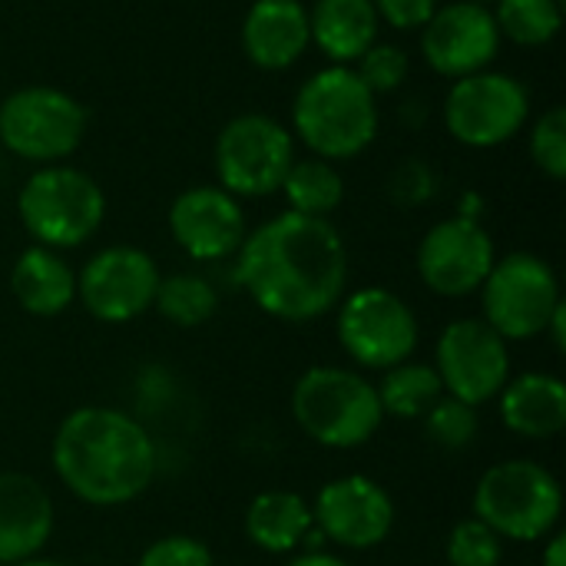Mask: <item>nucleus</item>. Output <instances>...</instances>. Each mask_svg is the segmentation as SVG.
Returning a JSON list of instances; mask_svg holds the SVG:
<instances>
[{
    "mask_svg": "<svg viewBox=\"0 0 566 566\" xmlns=\"http://www.w3.org/2000/svg\"><path fill=\"white\" fill-rule=\"evenodd\" d=\"M86 109L56 86H20L0 103V143L27 163L53 166L80 149Z\"/></svg>",
    "mask_w": 566,
    "mask_h": 566,
    "instance_id": "6e6552de",
    "label": "nucleus"
},
{
    "mask_svg": "<svg viewBox=\"0 0 566 566\" xmlns=\"http://www.w3.org/2000/svg\"><path fill=\"white\" fill-rule=\"evenodd\" d=\"M560 302L564 295L554 265L534 252L497 259L481 285L484 322L504 342H531L544 335Z\"/></svg>",
    "mask_w": 566,
    "mask_h": 566,
    "instance_id": "0eeeda50",
    "label": "nucleus"
},
{
    "mask_svg": "<svg viewBox=\"0 0 566 566\" xmlns=\"http://www.w3.org/2000/svg\"><path fill=\"white\" fill-rule=\"evenodd\" d=\"M444 557H448V566H501L504 544L488 524H481L478 517H468L451 527Z\"/></svg>",
    "mask_w": 566,
    "mask_h": 566,
    "instance_id": "c85d7f7f",
    "label": "nucleus"
},
{
    "mask_svg": "<svg viewBox=\"0 0 566 566\" xmlns=\"http://www.w3.org/2000/svg\"><path fill=\"white\" fill-rule=\"evenodd\" d=\"M153 308L176 328H199L216 315L219 292L209 279L196 272H176L159 279Z\"/></svg>",
    "mask_w": 566,
    "mask_h": 566,
    "instance_id": "a878e982",
    "label": "nucleus"
},
{
    "mask_svg": "<svg viewBox=\"0 0 566 566\" xmlns=\"http://www.w3.org/2000/svg\"><path fill=\"white\" fill-rule=\"evenodd\" d=\"M235 259L249 298L279 322H315L345 298L348 249L328 219L272 216L245 235Z\"/></svg>",
    "mask_w": 566,
    "mask_h": 566,
    "instance_id": "f257e3e1",
    "label": "nucleus"
},
{
    "mask_svg": "<svg viewBox=\"0 0 566 566\" xmlns=\"http://www.w3.org/2000/svg\"><path fill=\"white\" fill-rule=\"evenodd\" d=\"M17 212L33 245L60 252L96 235L106 216V196L90 172L53 163L27 176L17 196Z\"/></svg>",
    "mask_w": 566,
    "mask_h": 566,
    "instance_id": "423d86ee",
    "label": "nucleus"
},
{
    "mask_svg": "<svg viewBox=\"0 0 566 566\" xmlns=\"http://www.w3.org/2000/svg\"><path fill=\"white\" fill-rule=\"evenodd\" d=\"M53 521V497L36 478L20 471L0 474V564L17 566L40 557Z\"/></svg>",
    "mask_w": 566,
    "mask_h": 566,
    "instance_id": "a211bd4d",
    "label": "nucleus"
},
{
    "mask_svg": "<svg viewBox=\"0 0 566 566\" xmlns=\"http://www.w3.org/2000/svg\"><path fill=\"white\" fill-rule=\"evenodd\" d=\"M308 43V10L302 0H255L242 20V50L259 70H289Z\"/></svg>",
    "mask_w": 566,
    "mask_h": 566,
    "instance_id": "6ab92c4d",
    "label": "nucleus"
},
{
    "mask_svg": "<svg viewBox=\"0 0 566 566\" xmlns=\"http://www.w3.org/2000/svg\"><path fill=\"white\" fill-rule=\"evenodd\" d=\"M216 179L235 199H262L282 189L295 163V136L265 113H242L216 136Z\"/></svg>",
    "mask_w": 566,
    "mask_h": 566,
    "instance_id": "9d476101",
    "label": "nucleus"
},
{
    "mask_svg": "<svg viewBox=\"0 0 566 566\" xmlns=\"http://www.w3.org/2000/svg\"><path fill=\"white\" fill-rule=\"evenodd\" d=\"M547 332H551V338H554V348H557V352H564L566 348V305L564 302L557 305V312H554V318H551Z\"/></svg>",
    "mask_w": 566,
    "mask_h": 566,
    "instance_id": "c9c22d12",
    "label": "nucleus"
},
{
    "mask_svg": "<svg viewBox=\"0 0 566 566\" xmlns=\"http://www.w3.org/2000/svg\"><path fill=\"white\" fill-rule=\"evenodd\" d=\"M315 531L345 551H371L395 531V501L368 474H345L315 494L312 504Z\"/></svg>",
    "mask_w": 566,
    "mask_h": 566,
    "instance_id": "2eb2a0df",
    "label": "nucleus"
},
{
    "mask_svg": "<svg viewBox=\"0 0 566 566\" xmlns=\"http://www.w3.org/2000/svg\"><path fill=\"white\" fill-rule=\"evenodd\" d=\"M418 275L441 298H464L481 292L497 262L494 239L474 216H451L431 226L418 245Z\"/></svg>",
    "mask_w": 566,
    "mask_h": 566,
    "instance_id": "4468645a",
    "label": "nucleus"
},
{
    "mask_svg": "<svg viewBox=\"0 0 566 566\" xmlns=\"http://www.w3.org/2000/svg\"><path fill=\"white\" fill-rule=\"evenodd\" d=\"M378 401L385 418H401V421H421L441 398L444 385L434 371V365L424 361H401L385 371L381 385H375Z\"/></svg>",
    "mask_w": 566,
    "mask_h": 566,
    "instance_id": "b1692460",
    "label": "nucleus"
},
{
    "mask_svg": "<svg viewBox=\"0 0 566 566\" xmlns=\"http://www.w3.org/2000/svg\"><path fill=\"white\" fill-rule=\"evenodd\" d=\"M50 464L60 484L90 507H123L156 478V444L126 411L106 405L73 408L53 441Z\"/></svg>",
    "mask_w": 566,
    "mask_h": 566,
    "instance_id": "f03ea898",
    "label": "nucleus"
},
{
    "mask_svg": "<svg viewBox=\"0 0 566 566\" xmlns=\"http://www.w3.org/2000/svg\"><path fill=\"white\" fill-rule=\"evenodd\" d=\"M136 566H216L212 551L189 534H169L153 541Z\"/></svg>",
    "mask_w": 566,
    "mask_h": 566,
    "instance_id": "2f4dec72",
    "label": "nucleus"
},
{
    "mask_svg": "<svg viewBox=\"0 0 566 566\" xmlns=\"http://www.w3.org/2000/svg\"><path fill=\"white\" fill-rule=\"evenodd\" d=\"M421 421H424V434L444 451H468L481 431L478 408H471L458 398H448V395Z\"/></svg>",
    "mask_w": 566,
    "mask_h": 566,
    "instance_id": "cd10ccee",
    "label": "nucleus"
},
{
    "mask_svg": "<svg viewBox=\"0 0 566 566\" xmlns=\"http://www.w3.org/2000/svg\"><path fill=\"white\" fill-rule=\"evenodd\" d=\"M501 424L527 441H551L566 428V385L551 371H524L501 388Z\"/></svg>",
    "mask_w": 566,
    "mask_h": 566,
    "instance_id": "aec40b11",
    "label": "nucleus"
},
{
    "mask_svg": "<svg viewBox=\"0 0 566 566\" xmlns=\"http://www.w3.org/2000/svg\"><path fill=\"white\" fill-rule=\"evenodd\" d=\"M285 566H352L348 560L335 557V554H325V551H305L298 557H292Z\"/></svg>",
    "mask_w": 566,
    "mask_h": 566,
    "instance_id": "72a5a7b5",
    "label": "nucleus"
},
{
    "mask_svg": "<svg viewBox=\"0 0 566 566\" xmlns=\"http://www.w3.org/2000/svg\"><path fill=\"white\" fill-rule=\"evenodd\" d=\"M511 342H504L484 318L451 322L434 345V371L448 398L471 408L501 395L511 378Z\"/></svg>",
    "mask_w": 566,
    "mask_h": 566,
    "instance_id": "f8f14e48",
    "label": "nucleus"
},
{
    "mask_svg": "<svg viewBox=\"0 0 566 566\" xmlns=\"http://www.w3.org/2000/svg\"><path fill=\"white\" fill-rule=\"evenodd\" d=\"M378 10L371 0H315L308 10V33L312 43L335 63L348 66L378 43Z\"/></svg>",
    "mask_w": 566,
    "mask_h": 566,
    "instance_id": "4be33fe9",
    "label": "nucleus"
},
{
    "mask_svg": "<svg viewBox=\"0 0 566 566\" xmlns=\"http://www.w3.org/2000/svg\"><path fill=\"white\" fill-rule=\"evenodd\" d=\"M159 265L136 245H109L90 255L76 272L80 305L103 325H126L153 308L159 289Z\"/></svg>",
    "mask_w": 566,
    "mask_h": 566,
    "instance_id": "ddd939ff",
    "label": "nucleus"
},
{
    "mask_svg": "<svg viewBox=\"0 0 566 566\" xmlns=\"http://www.w3.org/2000/svg\"><path fill=\"white\" fill-rule=\"evenodd\" d=\"M279 192L289 202V212L328 219L345 199V182H342V172L335 169V163H325L318 156H305V159H295L289 166Z\"/></svg>",
    "mask_w": 566,
    "mask_h": 566,
    "instance_id": "393cba45",
    "label": "nucleus"
},
{
    "mask_svg": "<svg viewBox=\"0 0 566 566\" xmlns=\"http://www.w3.org/2000/svg\"><path fill=\"white\" fill-rule=\"evenodd\" d=\"M541 566H566V537L564 534H551L547 547H544V557Z\"/></svg>",
    "mask_w": 566,
    "mask_h": 566,
    "instance_id": "f704fd0d",
    "label": "nucleus"
},
{
    "mask_svg": "<svg viewBox=\"0 0 566 566\" xmlns=\"http://www.w3.org/2000/svg\"><path fill=\"white\" fill-rule=\"evenodd\" d=\"M17 566H66V564H60V560H40V557H33V560H23V564H17Z\"/></svg>",
    "mask_w": 566,
    "mask_h": 566,
    "instance_id": "e433bc0d",
    "label": "nucleus"
},
{
    "mask_svg": "<svg viewBox=\"0 0 566 566\" xmlns=\"http://www.w3.org/2000/svg\"><path fill=\"white\" fill-rule=\"evenodd\" d=\"M531 119V93L521 80L497 70H481L451 83L444 99L448 133L471 146L491 149L514 139Z\"/></svg>",
    "mask_w": 566,
    "mask_h": 566,
    "instance_id": "9b49d317",
    "label": "nucleus"
},
{
    "mask_svg": "<svg viewBox=\"0 0 566 566\" xmlns=\"http://www.w3.org/2000/svg\"><path fill=\"white\" fill-rule=\"evenodd\" d=\"M474 517L501 541L534 544L557 531L564 491L554 471L531 458H511L488 468L474 488Z\"/></svg>",
    "mask_w": 566,
    "mask_h": 566,
    "instance_id": "39448f33",
    "label": "nucleus"
},
{
    "mask_svg": "<svg viewBox=\"0 0 566 566\" xmlns=\"http://www.w3.org/2000/svg\"><path fill=\"white\" fill-rule=\"evenodd\" d=\"M358 73V80L378 96V93H391L408 80V53L398 43H375L368 46L358 63L352 66Z\"/></svg>",
    "mask_w": 566,
    "mask_h": 566,
    "instance_id": "7c9ffc66",
    "label": "nucleus"
},
{
    "mask_svg": "<svg viewBox=\"0 0 566 566\" xmlns=\"http://www.w3.org/2000/svg\"><path fill=\"white\" fill-rule=\"evenodd\" d=\"M335 332L342 352L368 371H388L411 361L421 338L411 305L381 285H365L345 295L338 302Z\"/></svg>",
    "mask_w": 566,
    "mask_h": 566,
    "instance_id": "1a4fd4ad",
    "label": "nucleus"
},
{
    "mask_svg": "<svg viewBox=\"0 0 566 566\" xmlns=\"http://www.w3.org/2000/svg\"><path fill=\"white\" fill-rule=\"evenodd\" d=\"M491 10L501 30L517 46H547L564 27V0H494Z\"/></svg>",
    "mask_w": 566,
    "mask_h": 566,
    "instance_id": "bb28decb",
    "label": "nucleus"
},
{
    "mask_svg": "<svg viewBox=\"0 0 566 566\" xmlns=\"http://www.w3.org/2000/svg\"><path fill=\"white\" fill-rule=\"evenodd\" d=\"M497 50H501V30L488 3H471V0L444 3L421 27L424 63L448 80H461L488 70Z\"/></svg>",
    "mask_w": 566,
    "mask_h": 566,
    "instance_id": "dca6fc26",
    "label": "nucleus"
},
{
    "mask_svg": "<svg viewBox=\"0 0 566 566\" xmlns=\"http://www.w3.org/2000/svg\"><path fill=\"white\" fill-rule=\"evenodd\" d=\"M531 159L534 166L551 176L554 182H560L566 176V109L564 106H551L547 113H541V119H534L531 126Z\"/></svg>",
    "mask_w": 566,
    "mask_h": 566,
    "instance_id": "c756f323",
    "label": "nucleus"
},
{
    "mask_svg": "<svg viewBox=\"0 0 566 566\" xmlns=\"http://www.w3.org/2000/svg\"><path fill=\"white\" fill-rule=\"evenodd\" d=\"M292 129L325 163L355 159L378 136V96L352 66L318 70L295 93Z\"/></svg>",
    "mask_w": 566,
    "mask_h": 566,
    "instance_id": "7ed1b4c3",
    "label": "nucleus"
},
{
    "mask_svg": "<svg viewBox=\"0 0 566 566\" xmlns=\"http://www.w3.org/2000/svg\"><path fill=\"white\" fill-rule=\"evenodd\" d=\"M312 527V504L295 491H262L245 507V537L265 554L298 551Z\"/></svg>",
    "mask_w": 566,
    "mask_h": 566,
    "instance_id": "5701e85b",
    "label": "nucleus"
},
{
    "mask_svg": "<svg viewBox=\"0 0 566 566\" xmlns=\"http://www.w3.org/2000/svg\"><path fill=\"white\" fill-rule=\"evenodd\" d=\"M371 3L378 10V20H385L395 30H421L441 7V0H371Z\"/></svg>",
    "mask_w": 566,
    "mask_h": 566,
    "instance_id": "473e14b6",
    "label": "nucleus"
},
{
    "mask_svg": "<svg viewBox=\"0 0 566 566\" xmlns=\"http://www.w3.org/2000/svg\"><path fill=\"white\" fill-rule=\"evenodd\" d=\"M169 232L196 262H222L239 252L249 235L245 212L222 186H192L169 206Z\"/></svg>",
    "mask_w": 566,
    "mask_h": 566,
    "instance_id": "f3484780",
    "label": "nucleus"
},
{
    "mask_svg": "<svg viewBox=\"0 0 566 566\" xmlns=\"http://www.w3.org/2000/svg\"><path fill=\"white\" fill-rule=\"evenodd\" d=\"M289 408L302 434L332 451L368 444L385 421L375 381L342 365H315L302 371Z\"/></svg>",
    "mask_w": 566,
    "mask_h": 566,
    "instance_id": "20e7f679",
    "label": "nucleus"
},
{
    "mask_svg": "<svg viewBox=\"0 0 566 566\" xmlns=\"http://www.w3.org/2000/svg\"><path fill=\"white\" fill-rule=\"evenodd\" d=\"M10 295L27 315H63L76 298V272L66 265L60 252L30 245L17 255L10 269Z\"/></svg>",
    "mask_w": 566,
    "mask_h": 566,
    "instance_id": "412c9836",
    "label": "nucleus"
},
{
    "mask_svg": "<svg viewBox=\"0 0 566 566\" xmlns=\"http://www.w3.org/2000/svg\"><path fill=\"white\" fill-rule=\"evenodd\" d=\"M471 3H488V7H491V3H494V0H471Z\"/></svg>",
    "mask_w": 566,
    "mask_h": 566,
    "instance_id": "4c0bfd02",
    "label": "nucleus"
}]
</instances>
